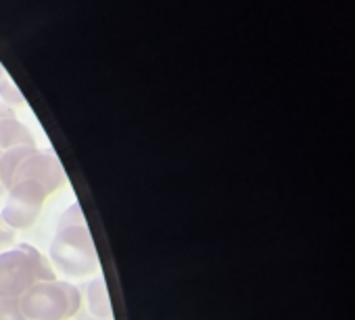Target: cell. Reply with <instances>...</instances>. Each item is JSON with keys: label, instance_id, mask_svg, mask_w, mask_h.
Returning a JSON list of instances; mask_svg holds the SVG:
<instances>
[{"label": "cell", "instance_id": "cell-1", "mask_svg": "<svg viewBox=\"0 0 355 320\" xmlns=\"http://www.w3.org/2000/svg\"><path fill=\"white\" fill-rule=\"evenodd\" d=\"M51 262L71 278H86L98 270V255L78 203L65 210L51 241Z\"/></svg>", "mask_w": 355, "mask_h": 320}, {"label": "cell", "instance_id": "cell-2", "mask_svg": "<svg viewBox=\"0 0 355 320\" xmlns=\"http://www.w3.org/2000/svg\"><path fill=\"white\" fill-rule=\"evenodd\" d=\"M57 280L53 264L30 243L0 251V299L17 301L30 287Z\"/></svg>", "mask_w": 355, "mask_h": 320}, {"label": "cell", "instance_id": "cell-3", "mask_svg": "<svg viewBox=\"0 0 355 320\" xmlns=\"http://www.w3.org/2000/svg\"><path fill=\"white\" fill-rule=\"evenodd\" d=\"M65 170L59 157L51 149L32 146L19 162L7 193L19 197H32L36 201H46L65 185Z\"/></svg>", "mask_w": 355, "mask_h": 320}, {"label": "cell", "instance_id": "cell-4", "mask_svg": "<svg viewBox=\"0 0 355 320\" xmlns=\"http://www.w3.org/2000/svg\"><path fill=\"white\" fill-rule=\"evenodd\" d=\"M17 305L28 320H69L82 308V291L69 280H42L30 287Z\"/></svg>", "mask_w": 355, "mask_h": 320}, {"label": "cell", "instance_id": "cell-5", "mask_svg": "<svg viewBox=\"0 0 355 320\" xmlns=\"http://www.w3.org/2000/svg\"><path fill=\"white\" fill-rule=\"evenodd\" d=\"M80 291H82V308L76 316L78 320H113L109 291L103 276L88 280Z\"/></svg>", "mask_w": 355, "mask_h": 320}, {"label": "cell", "instance_id": "cell-6", "mask_svg": "<svg viewBox=\"0 0 355 320\" xmlns=\"http://www.w3.org/2000/svg\"><path fill=\"white\" fill-rule=\"evenodd\" d=\"M42 205L44 203H38L34 199L9 195L3 212H0V218H3L13 230H28L38 222L42 214Z\"/></svg>", "mask_w": 355, "mask_h": 320}, {"label": "cell", "instance_id": "cell-7", "mask_svg": "<svg viewBox=\"0 0 355 320\" xmlns=\"http://www.w3.org/2000/svg\"><path fill=\"white\" fill-rule=\"evenodd\" d=\"M13 146H36L32 132L17 117L0 121V151H9Z\"/></svg>", "mask_w": 355, "mask_h": 320}, {"label": "cell", "instance_id": "cell-8", "mask_svg": "<svg viewBox=\"0 0 355 320\" xmlns=\"http://www.w3.org/2000/svg\"><path fill=\"white\" fill-rule=\"evenodd\" d=\"M0 96H3V103H7V105H24L26 103L21 90L7 76L0 78Z\"/></svg>", "mask_w": 355, "mask_h": 320}, {"label": "cell", "instance_id": "cell-9", "mask_svg": "<svg viewBox=\"0 0 355 320\" xmlns=\"http://www.w3.org/2000/svg\"><path fill=\"white\" fill-rule=\"evenodd\" d=\"M0 320H28V318L19 310L17 301H3V312H0Z\"/></svg>", "mask_w": 355, "mask_h": 320}, {"label": "cell", "instance_id": "cell-10", "mask_svg": "<svg viewBox=\"0 0 355 320\" xmlns=\"http://www.w3.org/2000/svg\"><path fill=\"white\" fill-rule=\"evenodd\" d=\"M15 241V230L0 218V247H9Z\"/></svg>", "mask_w": 355, "mask_h": 320}, {"label": "cell", "instance_id": "cell-11", "mask_svg": "<svg viewBox=\"0 0 355 320\" xmlns=\"http://www.w3.org/2000/svg\"><path fill=\"white\" fill-rule=\"evenodd\" d=\"M9 117H15V111H13V107H9L7 103L0 101V121H3V119H9Z\"/></svg>", "mask_w": 355, "mask_h": 320}, {"label": "cell", "instance_id": "cell-12", "mask_svg": "<svg viewBox=\"0 0 355 320\" xmlns=\"http://www.w3.org/2000/svg\"><path fill=\"white\" fill-rule=\"evenodd\" d=\"M5 76V69H3V65H0V78H3Z\"/></svg>", "mask_w": 355, "mask_h": 320}, {"label": "cell", "instance_id": "cell-13", "mask_svg": "<svg viewBox=\"0 0 355 320\" xmlns=\"http://www.w3.org/2000/svg\"><path fill=\"white\" fill-rule=\"evenodd\" d=\"M0 312H3V299H0Z\"/></svg>", "mask_w": 355, "mask_h": 320}, {"label": "cell", "instance_id": "cell-14", "mask_svg": "<svg viewBox=\"0 0 355 320\" xmlns=\"http://www.w3.org/2000/svg\"><path fill=\"white\" fill-rule=\"evenodd\" d=\"M0 153H3V151H0ZM0 193H3V187H0Z\"/></svg>", "mask_w": 355, "mask_h": 320}]
</instances>
